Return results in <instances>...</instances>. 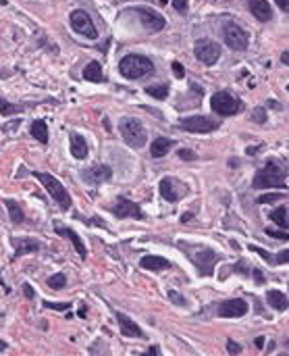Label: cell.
Returning a JSON list of instances; mask_svg holds the SVG:
<instances>
[{
    "instance_id": "obj_1",
    "label": "cell",
    "mask_w": 289,
    "mask_h": 356,
    "mask_svg": "<svg viewBox=\"0 0 289 356\" xmlns=\"http://www.w3.org/2000/svg\"><path fill=\"white\" fill-rule=\"evenodd\" d=\"M119 71L125 79L136 81V79H144L150 73H154V62L144 54H127L119 62Z\"/></svg>"
},
{
    "instance_id": "obj_2",
    "label": "cell",
    "mask_w": 289,
    "mask_h": 356,
    "mask_svg": "<svg viewBox=\"0 0 289 356\" xmlns=\"http://www.w3.org/2000/svg\"><path fill=\"white\" fill-rule=\"evenodd\" d=\"M34 177L46 187V192L52 196V200L56 202V206H60V211H69L73 206V200H71V194L65 190V185H62L56 177H52L50 173H42V171H36Z\"/></svg>"
},
{
    "instance_id": "obj_3",
    "label": "cell",
    "mask_w": 289,
    "mask_h": 356,
    "mask_svg": "<svg viewBox=\"0 0 289 356\" xmlns=\"http://www.w3.org/2000/svg\"><path fill=\"white\" fill-rule=\"evenodd\" d=\"M252 185H254V190H266V187H281V190H285V171L277 163L269 160V163L258 173H256Z\"/></svg>"
},
{
    "instance_id": "obj_4",
    "label": "cell",
    "mask_w": 289,
    "mask_h": 356,
    "mask_svg": "<svg viewBox=\"0 0 289 356\" xmlns=\"http://www.w3.org/2000/svg\"><path fill=\"white\" fill-rule=\"evenodd\" d=\"M119 132H121L125 144L131 146V148H144L146 142H148L146 127L138 119H134V117H123L121 125H119Z\"/></svg>"
},
{
    "instance_id": "obj_5",
    "label": "cell",
    "mask_w": 289,
    "mask_h": 356,
    "mask_svg": "<svg viewBox=\"0 0 289 356\" xmlns=\"http://www.w3.org/2000/svg\"><path fill=\"white\" fill-rule=\"evenodd\" d=\"M210 109L220 115V117H231V115H237L243 111V102L233 98L229 92H214L212 98H210Z\"/></svg>"
},
{
    "instance_id": "obj_6",
    "label": "cell",
    "mask_w": 289,
    "mask_h": 356,
    "mask_svg": "<svg viewBox=\"0 0 289 356\" xmlns=\"http://www.w3.org/2000/svg\"><path fill=\"white\" fill-rule=\"evenodd\" d=\"M218 121L204 117V115H191V117H183L179 119V129L183 132H191V134H210L214 129H218Z\"/></svg>"
},
{
    "instance_id": "obj_7",
    "label": "cell",
    "mask_w": 289,
    "mask_h": 356,
    "mask_svg": "<svg viewBox=\"0 0 289 356\" xmlns=\"http://www.w3.org/2000/svg\"><path fill=\"white\" fill-rule=\"evenodd\" d=\"M223 40H225V44H227L231 50H235V52L246 50L248 48V42H250L248 31L243 27H239L237 23H225L223 25Z\"/></svg>"
},
{
    "instance_id": "obj_8",
    "label": "cell",
    "mask_w": 289,
    "mask_h": 356,
    "mask_svg": "<svg viewBox=\"0 0 289 356\" xmlns=\"http://www.w3.org/2000/svg\"><path fill=\"white\" fill-rule=\"evenodd\" d=\"M69 21H71L73 31H77L79 36H83V38H87V40H96V38H98V29H96L92 17H90L85 11H81V9L73 11L71 17H69Z\"/></svg>"
},
{
    "instance_id": "obj_9",
    "label": "cell",
    "mask_w": 289,
    "mask_h": 356,
    "mask_svg": "<svg viewBox=\"0 0 289 356\" xmlns=\"http://www.w3.org/2000/svg\"><path fill=\"white\" fill-rule=\"evenodd\" d=\"M127 15L138 17L140 23H142L148 31H163L165 25H167V21H165L163 15H158V13L150 11V9H129V11H127Z\"/></svg>"
},
{
    "instance_id": "obj_10",
    "label": "cell",
    "mask_w": 289,
    "mask_h": 356,
    "mask_svg": "<svg viewBox=\"0 0 289 356\" xmlns=\"http://www.w3.org/2000/svg\"><path fill=\"white\" fill-rule=\"evenodd\" d=\"M194 54L202 65L210 67V65H214L220 58V46L210 40H198L194 46Z\"/></svg>"
},
{
    "instance_id": "obj_11",
    "label": "cell",
    "mask_w": 289,
    "mask_h": 356,
    "mask_svg": "<svg viewBox=\"0 0 289 356\" xmlns=\"http://www.w3.org/2000/svg\"><path fill=\"white\" fill-rule=\"evenodd\" d=\"M158 190H160V196H163L167 202H177V200H181V198L185 196V192H187V187H185L181 181L171 179V177L160 179Z\"/></svg>"
},
{
    "instance_id": "obj_12",
    "label": "cell",
    "mask_w": 289,
    "mask_h": 356,
    "mask_svg": "<svg viewBox=\"0 0 289 356\" xmlns=\"http://www.w3.org/2000/svg\"><path fill=\"white\" fill-rule=\"evenodd\" d=\"M191 261H194V265L198 267V271L202 275H212V269H214L216 261H218V256L212 250L200 248V250H196L194 254H191Z\"/></svg>"
},
{
    "instance_id": "obj_13",
    "label": "cell",
    "mask_w": 289,
    "mask_h": 356,
    "mask_svg": "<svg viewBox=\"0 0 289 356\" xmlns=\"http://www.w3.org/2000/svg\"><path fill=\"white\" fill-rule=\"evenodd\" d=\"M110 213L117 217V219H127V217H131V219H144V213L140 208L138 202H131V200H127V198H119L113 206H110Z\"/></svg>"
},
{
    "instance_id": "obj_14",
    "label": "cell",
    "mask_w": 289,
    "mask_h": 356,
    "mask_svg": "<svg viewBox=\"0 0 289 356\" xmlns=\"http://www.w3.org/2000/svg\"><path fill=\"white\" fill-rule=\"evenodd\" d=\"M248 312V302L241 298H231L218 304L216 315L218 317H227V319H235V317H243Z\"/></svg>"
},
{
    "instance_id": "obj_15",
    "label": "cell",
    "mask_w": 289,
    "mask_h": 356,
    "mask_svg": "<svg viewBox=\"0 0 289 356\" xmlns=\"http://www.w3.org/2000/svg\"><path fill=\"white\" fill-rule=\"evenodd\" d=\"M110 177H113V169L106 165H94L83 171V181H87L92 185H100V183L108 181Z\"/></svg>"
},
{
    "instance_id": "obj_16",
    "label": "cell",
    "mask_w": 289,
    "mask_h": 356,
    "mask_svg": "<svg viewBox=\"0 0 289 356\" xmlns=\"http://www.w3.org/2000/svg\"><path fill=\"white\" fill-rule=\"evenodd\" d=\"M115 317H117V321H119L121 333H123L125 338H144V331L140 329V325H138V323H134L127 315H123V312H115Z\"/></svg>"
},
{
    "instance_id": "obj_17",
    "label": "cell",
    "mask_w": 289,
    "mask_h": 356,
    "mask_svg": "<svg viewBox=\"0 0 289 356\" xmlns=\"http://www.w3.org/2000/svg\"><path fill=\"white\" fill-rule=\"evenodd\" d=\"M250 13L256 17V21L260 23H269L273 19V9L266 0H250Z\"/></svg>"
},
{
    "instance_id": "obj_18",
    "label": "cell",
    "mask_w": 289,
    "mask_h": 356,
    "mask_svg": "<svg viewBox=\"0 0 289 356\" xmlns=\"http://www.w3.org/2000/svg\"><path fill=\"white\" fill-rule=\"evenodd\" d=\"M140 267L146 269V271H163V269H171L173 265L167 261L165 256H156V254H146L142 256L140 261Z\"/></svg>"
},
{
    "instance_id": "obj_19",
    "label": "cell",
    "mask_w": 289,
    "mask_h": 356,
    "mask_svg": "<svg viewBox=\"0 0 289 356\" xmlns=\"http://www.w3.org/2000/svg\"><path fill=\"white\" fill-rule=\"evenodd\" d=\"M13 246H15V256L13 258H19V256H25L29 252L40 250V242L34 240V238H13Z\"/></svg>"
},
{
    "instance_id": "obj_20",
    "label": "cell",
    "mask_w": 289,
    "mask_h": 356,
    "mask_svg": "<svg viewBox=\"0 0 289 356\" xmlns=\"http://www.w3.org/2000/svg\"><path fill=\"white\" fill-rule=\"evenodd\" d=\"M54 232H56V236L67 238V240L73 244V248L77 250V254H79L81 258H87V250H85V246H83L81 238L77 236V232H73L71 227H54Z\"/></svg>"
},
{
    "instance_id": "obj_21",
    "label": "cell",
    "mask_w": 289,
    "mask_h": 356,
    "mask_svg": "<svg viewBox=\"0 0 289 356\" xmlns=\"http://www.w3.org/2000/svg\"><path fill=\"white\" fill-rule=\"evenodd\" d=\"M173 146H175V140L156 138V140L152 142V146H150V152H152L154 158H163V156H167V154L173 150Z\"/></svg>"
},
{
    "instance_id": "obj_22",
    "label": "cell",
    "mask_w": 289,
    "mask_h": 356,
    "mask_svg": "<svg viewBox=\"0 0 289 356\" xmlns=\"http://www.w3.org/2000/svg\"><path fill=\"white\" fill-rule=\"evenodd\" d=\"M83 79H85V81H92V83H102V81H104L102 67H100L98 60H92L87 67L83 69Z\"/></svg>"
},
{
    "instance_id": "obj_23",
    "label": "cell",
    "mask_w": 289,
    "mask_h": 356,
    "mask_svg": "<svg viewBox=\"0 0 289 356\" xmlns=\"http://www.w3.org/2000/svg\"><path fill=\"white\" fill-rule=\"evenodd\" d=\"M87 142H85V138L83 136H79V134H71V154L75 156V158H85L87 156Z\"/></svg>"
},
{
    "instance_id": "obj_24",
    "label": "cell",
    "mask_w": 289,
    "mask_h": 356,
    "mask_svg": "<svg viewBox=\"0 0 289 356\" xmlns=\"http://www.w3.org/2000/svg\"><path fill=\"white\" fill-rule=\"evenodd\" d=\"M29 134L34 136L40 144H48V125H46V121H42V119L34 121L29 127Z\"/></svg>"
},
{
    "instance_id": "obj_25",
    "label": "cell",
    "mask_w": 289,
    "mask_h": 356,
    "mask_svg": "<svg viewBox=\"0 0 289 356\" xmlns=\"http://www.w3.org/2000/svg\"><path fill=\"white\" fill-rule=\"evenodd\" d=\"M266 300L269 304L275 308V310H285L289 306V300L283 292H279V289H271V292H266Z\"/></svg>"
},
{
    "instance_id": "obj_26",
    "label": "cell",
    "mask_w": 289,
    "mask_h": 356,
    "mask_svg": "<svg viewBox=\"0 0 289 356\" xmlns=\"http://www.w3.org/2000/svg\"><path fill=\"white\" fill-rule=\"evenodd\" d=\"M5 206H7L9 215H11V223H13V225H21V223L25 221V215H23V208L19 206V202H15V200H5Z\"/></svg>"
},
{
    "instance_id": "obj_27",
    "label": "cell",
    "mask_w": 289,
    "mask_h": 356,
    "mask_svg": "<svg viewBox=\"0 0 289 356\" xmlns=\"http://www.w3.org/2000/svg\"><path fill=\"white\" fill-rule=\"evenodd\" d=\"M23 111H25V107L13 104V102H9V100H5V98H0V115H3V117L19 115V113H23Z\"/></svg>"
},
{
    "instance_id": "obj_28",
    "label": "cell",
    "mask_w": 289,
    "mask_h": 356,
    "mask_svg": "<svg viewBox=\"0 0 289 356\" xmlns=\"http://www.w3.org/2000/svg\"><path fill=\"white\" fill-rule=\"evenodd\" d=\"M146 94L152 96V98H156V100H165L169 96V86H165V83L163 86H148Z\"/></svg>"
},
{
    "instance_id": "obj_29",
    "label": "cell",
    "mask_w": 289,
    "mask_h": 356,
    "mask_svg": "<svg viewBox=\"0 0 289 356\" xmlns=\"http://www.w3.org/2000/svg\"><path fill=\"white\" fill-rule=\"evenodd\" d=\"M271 219L279 225V227H287V225H289V221H287V208H285V206L275 208V211L271 213Z\"/></svg>"
},
{
    "instance_id": "obj_30",
    "label": "cell",
    "mask_w": 289,
    "mask_h": 356,
    "mask_svg": "<svg viewBox=\"0 0 289 356\" xmlns=\"http://www.w3.org/2000/svg\"><path fill=\"white\" fill-rule=\"evenodd\" d=\"M46 283H48L50 289H62V287L67 285V275H65V273H56V275L48 277Z\"/></svg>"
},
{
    "instance_id": "obj_31",
    "label": "cell",
    "mask_w": 289,
    "mask_h": 356,
    "mask_svg": "<svg viewBox=\"0 0 289 356\" xmlns=\"http://www.w3.org/2000/svg\"><path fill=\"white\" fill-rule=\"evenodd\" d=\"M285 196V194H262V196L258 198V204H269V202H277Z\"/></svg>"
},
{
    "instance_id": "obj_32",
    "label": "cell",
    "mask_w": 289,
    "mask_h": 356,
    "mask_svg": "<svg viewBox=\"0 0 289 356\" xmlns=\"http://www.w3.org/2000/svg\"><path fill=\"white\" fill-rule=\"evenodd\" d=\"M169 298H171V300H173L177 306H185V304H187V300H185V298H183V296L177 292V289H169Z\"/></svg>"
},
{
    "instance_id": "obj_33",
    "label": "cell",
    "mask_w": 289,
    "mask_h": 356,
    "mask_svg": "<svg viewBox=\"0 0 289 356\" xmlns=\"http://www.w3.org/2000/svg\"><path fill=\"white\" fill-rule=\"evenodd\" d=\"M44 306L52 308V310H69L73 304H69V302H44Z\"/></svg>"
},
{
    "instance_id": "obj_34",
    "label": "cell",
    "mask_w": 289,
    "mask_h": 356,
    "mask_svg": "<svg viewBox=\"0 0 289 356\" xmlns=\"http://www.w3.org/2000/svg\"><path fill=\"white\" fill-rule=\"evenodd\" d=\"M173 73H175L177 79H183V75H185V69H183V65H181L179 60L173 62Z\"/></svg>"
},
{
    "instance_id": "obj_35",
    "label": "cell",
    "mask_w": 289,
    "mask_h": 356,
    "mask_svg": "<svg viewBox=\"0 0 289 356\" xmlns=\"http://www.w3.org/2000/svg\"><path fill=\"white\" fill-rule=\"evenodd\" d=\"M266 236H271V238H277V240H289V234H285V232H277V229H266Z\"/></svg>"
},
{
    "instance_id": "obj_36",
    "label": "cell",
    "mask_w": 289,
    "mask_h": 356,
    "mask_svg": "<svg viewBox=\"0 0 289 356\" xmlns=\"http://www.w3.org/2000/svg\"><path fill=\"white\" fill-rule=\"evenodd\" d=\"M285 263H289V250L279 252L277 258H275V265H285Z\"/></svg>"
},
{
    "instance_id": "obj_37",
    "label": "cell",
    "mask_w": 289,
    "mask_h": 356,
    "mask_svg": "<svg viewBox=\"0 0 289 356\" xmlns=\"http://www.w3.org/2000/svg\"><path fill=\"white\" fill-rule=\"evenodd\" d=\"M173 9L177 13H185L187 11V0H173Z\"/></svg>"
},
{
    "instance_id": "obj_38",
    "label": "cell",
    "mask_w": 289,
    "mask_h": 356,
    "mask_svg": "<svg viewBox=\"0 0 289 356\" xmlns=\"http://www.w3.org/2000/svg\"><path fill=\"white\" fill-rule=\"evenodd\" d=\"M227 352H229V354H239V352H241V346H239L237 342L229 340V342H227Z\"/></svg>"
},
{
    "instance_id": "obj_39",
    "label": "cell",
    "mask_w": 289,
    "mask_h": 356,
    "mask_svg": "<svg viewBox=\"0 0 289 356\" xmlns=\"http://www.w3.org/2000/svg\"><path fill=\"white\" fill-rule=\"evenodd\" d=\"M179 156H181L183 160H194V158H196V154L191 152V150H187V148H181V150H179Z\"/></svg>"
},
{
    "instance_id": "obj_40",
    "label": "cell",
    "mask_w": 289,
    "mask_h": 356,
    "mask_svg": "<svg viewBox=\"0 0 289 356\" xmlns=\"http://www.w3.org/2000/svg\"><path fill=\"white\" fill-rule=\"evenodd\" d=\"M23 294H25V298H27V300H31V298L36 296V292H34V287H31L29 283H23Z\"/></svg>"
},
{
    "instance_id": "obj_41",
    "label": "cell",
    "mask_w": 289,
    "mask_h": 356,
    "mask_svg": "<svg viewBox=\"0 0 289 356\" xmlns=\"http://www.w3.org/2000/svg\"><path fill=\"white\" fill-rule=\"evenodd\" d=\"M252 273H254V279H256V283H264V275H262V271H260V269H254Z\"/></svg>"
},
{
    "instance_id": "obj_42",
    "label": "cell",
    "mask_w": 289,
    "mask_h": 356,
    "mask_svg": "<svg viewBox=\"0 0 289 356\" xmlns=\"http://www.w3.org/2000/svg\"><path fill=\"white\" fill-rule=\"evenodd\" d=\"M275 3H277V7H281V11L289 13V0H275Z\"/></svg>"
},
{
    "instance_id": "obj_43",
    "label": "cell",
    "mask_w": 289,
    "mask_h": 356,
    "mask_svg": "<svg viewBox=\"0 0 289 356\" xmlns=\"http://www.w3.org/2000/svg\"><path fill=\"white\" fill-rule=\"evenodd\" d=\"M254 119H256V121H260V123H264V121H266V117H264V111L260 109L258 113H254Z\"/></svg>"
},
{
    "instance_id": "obj_44",
    "label": "cell",
    "mask_w": 289,
    "mask_h": 356,
    "mask_svg": "<svg viewBox=\"0 0 289 356\" xmlns=\"http://www.w3.org/2000/svg\"><path fill=\"white\" fill-rule=\"evenodd\" d=\"M254 344H256V348H262V346H264V338H256Z\"/></svg>"
},
{
    "instance_id": "obj_45",
    "label": "cell",
    "mask_w": 289,
    "mask_h": 356,
    "mask_svg": "<svg viewBox=\"0 0 289 356\" xmlns=\"http://www.w3.org/2000/svg\"><path fill=\"white\" fill-rule=\"evenodd\" d=\"M281 60H283V65H289V52H283L281 54Z\"/></svg>"
},
{
    "instance_id": "obj_46",
    "label": "cell",
    "mask_w": 289,
    "mask_h": 356,
    "mask_svg": "<svg viewBox=\"0 0 289 356\" xmlns=\"http://www.w3.org/2000/svg\"><path fill=\"white\" fill-rule=\"evenodd\" d=\"M148 352H150V354H158V352H160V348H158V346H150V348H148Z\"/></svg>"
},
{
    "instance_id": "obj_47",
    "label": "cell",
    "mask_w": 289,
    "mask_h": 356,
    "mask_svg": "<svg viewBox=\"0 0 289 356\" xmlns=\"http://www.w3.org/2000/svg\"><path fill=\"white\" fill-rule=\"evenodd\" d=\"M0 287H5V292H7V294H9V292H11V289H9V285H7V283H5V281H3V277H0Z\"/></svg>"
},
{
    "instance_id": "obj_48",
    "label": "cell",
    "mask_w": 289,
    "mask_h": 356,
    "mask_svg": "<svg viewBox=\"0 0 289 356\" xmlns=\"http://www.w3.org/2000/svg\"><path fill=\"white\" fill-rule=\"evenodd\" d=\"M5 350H7V342L0 340V352H5Z\"/></svg>"
},
{
    "instance_id": "obj_49",
    "label": "cell",
    "mask_w": 289,
    "mask_h": 356,
    "mask_svg": "<svg viewBox=\"0 0 289 356\" xmlns=\"http://www.w3.org/2000/svg\"><path fill=\"white\" fill-rule=\"evenodd\" d=\"M0 5H3V7H5V5H7V0H0Z\"/></svg>"
},
{
    "instance_id": "obj_50",
    "label": "cell",
    "mask_w": 289,
    "mask_h": 356,
    "mask_svg": "<svg viewBox=\"0 0 289 356\" xmlns=\"http://www.w3.org/2000/svg\"><path fill=\"white\" fill-rule=\"evenodd\" d=\"M160 3H163V5H167V3H169V0H160Z\"/></svg>"
},
{
    "instance_id": "obj_51",
    "label": "cell",
    "mask_w": 289,
    "mask_h": 356,
    "mask_svg": "<svg viewBox=\"0 0 289 356\" xmlns=\"http://www.w3.org/2000/svg\"><path fill=\"white\" fill-rule=\"evenodd\" d=\"M287 90H289V86H287Z\"/></svg>"
}]
</instances>
